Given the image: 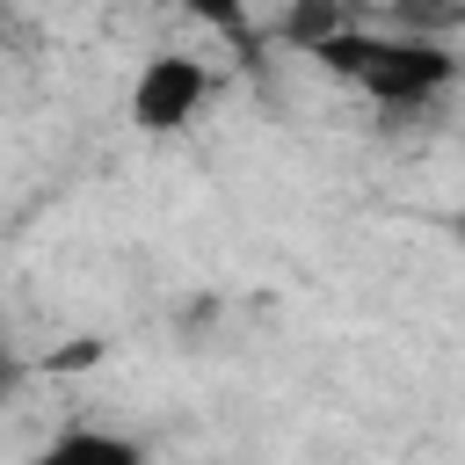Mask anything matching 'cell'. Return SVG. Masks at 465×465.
<instances>
[{
    "label": "cell",
    "mask_w": 465,
    "mask_h": 465,
    "mask_svg": "<svg viewBox=\"0 0 465 465\" xmlns=\"http://www.w3.org/2000/svg\"><path fill=\"white\" fill-rule=\"evenodd\" d=\"M22 465H153V450L124 429H94V421H73L58 429L51 443H36Z\"/></svg>",
    "instance_id": "cell-3"
},
{
    "label": "cell",
    "mask_w": 465,
    "mask_h": 465,
    "mask_svg": "<svg viewBox=\"0 0 465 465\" xmlns=\"http://www.w3.org/2000/svg\"><path fill=\"white\" fill-rule=\"evenodd\" d=\"M320 65L334 73V80H349L356 94H371L378 109H392V116H414V109H429V102H443L450 87H458V73H465V58L450 51V44H436V36H414V29H392V22H356L349 36H334L327 51H320Z\"/></svg>",
    "instance_id": "cell-1"
},
{
    "label": "cell",
    "mask_w": 465,
    "mask_h": 465,
    "mask_svg": "<svg viewBox=\"0 0 465 465\" xmlns=\"http://www.w3.org/2000/svg\"><path fill=\"white\" fill-rule=\"evenodd\" d=\"M203 102H211V65L196 58V51H153L145 65H138V80H131V124L145 131V138H167V131H189L196 116H203Z\"/></svg>",
    "instance_id": "cell-2"
}]
</instances>
